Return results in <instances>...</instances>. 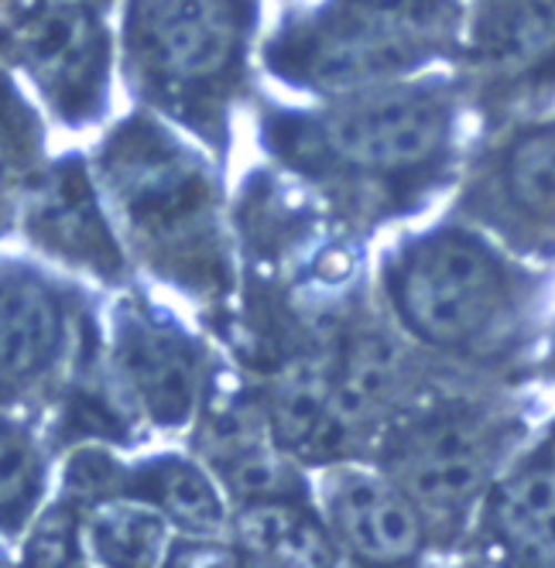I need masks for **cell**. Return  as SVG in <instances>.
I'll return each mask as SVG.
<instances>
[{
  "mask_svg": "<svg viewBox=\"0 0 555 568\" xmlns=\"http://www.w3.org/2000/svg\"><path fill=\"white\" fill-rule=\"evenodd\" d=\"M528 449V422L507 404L422 387L374 442L377 466L418 507L435 551L466 545L491 486Z\"/></svg>",
  "mask_w": 555,
  "mask_h": 568,
  "instance_id": "1",
  "label": "cell"
},
{
  "mask_svg": "<svg viewBox=\"0 0 555 568\" xmlns=\"http://www.w3.org/2000/svg\"><path fill=\"white\" fill-rule=\"evenodd\" d=\"M394 322L422 346L450 356H497L518 336L528 277L466 230L425 233L384 267Z\"/></svg>",
  "mask_w": 555,
  "mask_h": 568,
  "instance_id": "2",
  "label": "cell"
},
{
  "mask_svg": "<svg viewBox=\"0 0 555 568\" xmlns=\"http://www.w3.org/2000/svg\"><path fill=\"white\" fill-rule=\"evenodd\" d=\"M450 18L446 0H326L278 34L271 62L312 90H367L440 49Z\"/></svg>",
  "mask_w": 555,
  "mask_h": 568,
  "instance_id": "3",
  "label": "cell"
},
{
  "mask_svg": "<svg viewBox=\"0 0 555 568\" xmlns=\"http://www.w3.org/2000/svg\"><path fill=\"white\" fill-rule=\"evenodd\" d=\"M103 161L113 213L141 247L148 243L169 274H189L195 288H213V281L223 277V264L203 172L175 144L144 128L124 131Z\"/></svg>",
  "mask_w": 555,
  "mask_h": 568,
  "instance_id": "4",
  "label": "cell"
},
{
  "mask_svg": "<svg viewBox=\"0 0 555 568\" xmlns=\"http://www.w3.org/2000/svg\"><path fill=\"white\" fill-rule=\"evenodd\" d=\"M241 0H131L128 59L162 100L192 103L216 93L241 62Z\"/></svg>",
  "mask_w": 555,
  "mask_h": 568,
  "instance_id": "5",
  "label": "cell"
},
{
  "mask_svg": "<svg viewBox=\"0 0 555 568\" xmlns=\"http://www.w3.org/2000/svg\"><path fill=\"white\" fill-rule=\"evenodd\" d=\"M315 507L343 568H425L435 551L418 507L371 463L323 469Z\"/></svg>",
  "mask_w": 555,
  "mask_h": 568,
  "instance_id": "6",
  "label": "cell"
},
{
  "mask_svg": "<svg viewBox=\"0 0 555 568\" xmlns=\"http://www.w3.org/2000/svg\"><path fill=\"white\" fill-rule=\"evenodd\" d=\"M107 377L154 425H185L203 400V356L195 339L138 302L113 308Z\"/></svg>",
  "mask_w": 555,
  "mask_h": 568,
  "instance_id": "7",
  "label": "cell"
},
{
  "mask_svg": "<svg viewBox=\"0 0 555 568\" xmlns=\"http://www.w3.org/2000/svg\"><path fill=\"white\" fill-rule=\"evenodd\" d=\"M450 134V106L440 93L398 87L377 90L336 110L320 128L330 158L361 175H408L443 151Z\"/></svg>",
  "mask_w": 555,
  "mask_h": 568,
  "instance_id": "8",
  "label": "cell"
},
{
  "mask_svg": "<svg viewBox=\"0 0 555 568\" xmlns=\"http://www.w3.org/2000/svg\"><path fill=\"white\" fill-rule=\"evenodd\" d=\"M79 329L62 284L28 264L0 267V397H21L65 374Z\"/></svg>",
  "mask_w": 555,
  "mask_h": 568,
  "instance_id": "9",
  "label": "cell"
},
{
  "mask_svg": "<svg viewBox=\"0 0 555 568\" xmlns=\"http://www.w3.org/2000/svg\"><path fill=\"white\" fill-rule=\"evenodd\" d=\"M466 545L491 568H555V438L532 442L491 486Z\"/></svg>",
  "mask_w": 555,
  "mask_h": 568,
  "instance_id": "10",
  "label": "cell"
},
{
  "mask_svg": "<svg viewBox=\"0 0 555 568\" xmlns=\"http://www.w3.org/2000/svg\"><path fill=\"white\" fill-rule=\"evenodd\" d=\"M21 55L59 113L90 116L107 83V34L79 4L38 11L21 34Z\"/></svg>",
  "mask_w": 555,
  "mask_h": 568,
  "instance_id": "11",
  "label": "cell"
},
{
  "mask_svg": "<svg viewBox=\"0 0 555 568\" xmlns=\"http://www.w3.org/2000/svg\"><path fill=\"white\" fill-rule=\"evenodd\" d=\"M90 189L93 185L79 165L59 169L46 189L34 192L28 233L56 261L113 281L121 277V247Z\"/></svg>",
  "mask_w": 555,
  "mask_h": 568,
  "instance_id": "12",
  "label": "cell"
},
{
  "mask_svg": "<svg viewBox=\"0 0 555 568\" xmlns=\"http://www.w3.org/2000/svg\"><path fill=\"white\" fill-rule=\"evenodd\" d=\"M473 59L497 87L555 79V0H487L473 21Z\"/></svg>",
  "mask_w": 555,
  "mask_h": 568,
  "instance_id": "13",
  "label": "cell"
},
{
  "mask_svg": "<svg viewBox=\"0 0 555 568\" xmlns=\"http://www.w3.org/2000/svg\"><path fill=\"white\" fill-rule=\"evenodd\" d=\"M230 531L248 568H343L312 497L244 504L230 517Z\"/></svg>",
  "mask_w": 555,
  "mask_h": 568,
  "instance_id": "14",
  "label": "cell"
},
{
  "mask_svg": "<svg viewBox=\"0 0 555 568\" xmlns=\"http://www.w3.org/2000/svg\"><path fill=\"white\" fill-rule=\"evenodd\" d=\"M131 500H141L154 514H162L179 531L195 538H220L226 531V500L220 483L210 476L206 466L185 456H154L141 463L131 479Z\"/></svg>",
  "mask_w": 555,
  "mask_h": 568,
  "instance_id": "15",
  "label": "cell"
},
{
  "mask_svg": "<svg viewBox=\"0 0 555 568\" xmlns=\"http://www.w3.org/2000/svg\"><path fill=\"white\" fill-rule=\"evenodd\" d=\"M87 541L107 568H158L169 551V520L141 500L117 497L90 510Z\"/></svg>",
  "mask_w": 555,
  "mask_h": 568,
  "instance_id": "16",
  "label": "cell"
},
{
  "mask_svg": "<svg viewBox=\"0 0 555 568\" xmlns=\"http://www.w3.org/2000/svg\"><path fill=\"white\" fill-rule=\"evenodd\" d=\"M504 206L525 223H555V124L514 138L497 169Z\"/></svg>",
  "mask_w": 555,
  "mask_h": 568,
  "instance_id": "17",
  "label": "cell"
},
{
  "mask_svg": "<svg viewBox=\"0 0 555 568\" xmlns=\"http://www.w3.org/2000/svg\"><path fill=\"white\" fill-rule=\"evenodd\" d=\"M46 486V459L38 438L0 412V531H21L34 517Z\"/></svg>",
  "mask_w": 555,
  "mask_h": 568,
  "instance_id": "18",
  "label": "cell"
},
{
  "mask_svg": "<svg viewBox=\"0 0 555 568\" xmlns=\"http://www.w3.org/2000/svg\"><path fill=\"white\" fill-rule=\"evenodd\" d=\"M72 551H75L72 514L56 507L34 520L24 545V568H69Z\"/></svg>",
  "mask_w": 555,
  "mask_h": 568,
  "instance_id": "19",
  "label": "cell"
},
{
  "mask_svg": "<svg viewBox=\"0 0 555 568\" xmlns=\"http://www.w3.org/2000/svg\"><path fill=\"white\" fill-rule=\"evenodd\" d=\"M158 568H248V565L233 541L189 535L182 541H169V551Z\"/></svg>",
  "mask_w": 555,
  "mask_h": 568,
  "instance_id": "20",
  "label": "cell"
},
{
  "mask_svg": "<svg viewBox=\"0 0 555 568\" xmlns=\"http://www.w3.org/2000/svg\"><path fill=\"white\" fill-rule=\"evenodd\" d=\"M24 148H28L24 113L14 103L11 90L0 83V192L18 179V172L24 165Z\"/></svg>",
  "mask_w": 555,
  "mask_h": 568,
  "instance_id": "21",
  "label": "cell"
},
{
  "mask_svg": "<svg viewBox=\"0 0 555 568\" xmlns=\"http://www.w3.org/2000/svg\"><path fill=\"white\" fill-rule=\"evenodd\" d=\"M456 568H491V565H484L481 558H470V561H463V565H456Z\"/></svg>",
  "mask_w": 555,
  "mask_h": 568,
  "instance_id": "22",
  "label": "cell"
},
{
  "mask_svg": "<svg viewBox=\"0 0 555 568\" xmlns=\"http://www.w3.org/2000/svg\"><path fill=\"white\" fill-rule=\"evenodd\" d=\"M552 374H555V346H552Z\"/></svg>",
  "mask_w": 555,
  "mask_h": 568,
  "instance_id": "23",
  "label": "cell"
},
{
  "mask_svg": "<svg viewBox=\"0 0 555 568\" xmlns=\"http://www.w3.org/2000/svg\"><path fill=\"white\" fill-rule=\"evenodd\" d=\"M69 568H79V565H69Z\"/></svg>",
  "mask_w": 555,
  "mask_h": 568,
  "instance_id": "24",
  "label": "cell"
},
{
  "mask_svg": "<svg viewBox=\"0 0 555 568\" xmlns=\"http://www.w3.org/2000/svg\"><path fill=\"white\" fill-rule=\"evenodd\" d=\"M552 438H555V432H552Z\"/></svg>",
  "mask_w": 555,
  "mask_h": 568,
  "instance_id": "25",
  "label": "cell"
}]
</instances>
